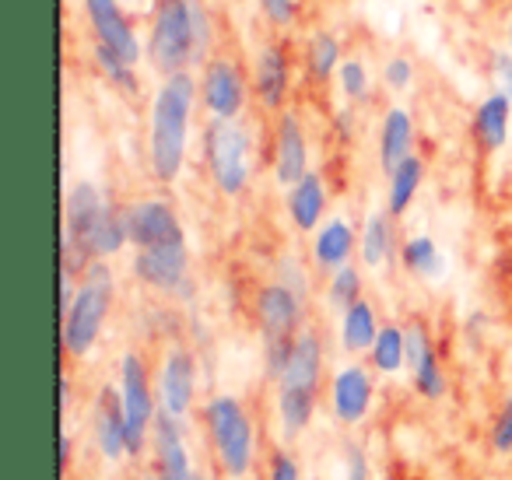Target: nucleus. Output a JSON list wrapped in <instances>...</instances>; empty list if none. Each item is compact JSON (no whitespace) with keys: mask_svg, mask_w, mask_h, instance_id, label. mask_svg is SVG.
Masks as SVG:
<instances>
[{"mask_svg":"<svg viewBox=\"0 0 512 480\" xmlns=\"http://www.w3.org/2000/svg\"><path fill=\"white\" fill-rule=\"evenodd\" d=\"M197 92L204 120H246L253 106L249 64H242L232 50H214L197 67Z\"/></svg>","mask_w":512,"mask_h":480,"instance_id":"obj_7","label":"nucleus"},{"mask_svg":"<svg viewBox=\"0 0 512 480\" xmlns=\"http://www.w3.org/2000/svg\"><path fill=\"white\" fill-rule=\"evenodd\" d=\"M92 442L106 463H123V459H130L123 400H120V389H113L109 382L99 386V393H95V400H92Z\"/></svg>","mask_w":512,"mask_h":480,"instance_id":"obj_19","label":"nucleus"},{"mask_svg":"<svg viewBox=\"0 0 512 480\" xmlns=\"http://www.w3.org/2000/svg\"><path fill=\"white\" fill-rule=\"evenodd\" d=\"M397 260H400V267L411 277H418V281H439V277L446 274V256H442L439 242L425 232L407 235V239L400 242Z\"/></svg>","mask_w":512,"mask_h":480,"instance_id":"obj_30","label":"nucleus"},{"mask_svg":"<svg viewBox=\"0 0 512 480\" xmlns=\"http://www.w3.org/2000/svg\"><path fill=\"white\" fill-rule=\"evenodd\" d=\"M344 57H348V46H344L341 32L327 29V25H313L299 43V71L306 85L327 88L341 71Z\"/></svg>","mask_w":512,"mask_h":480,"instance_id":"obj_20","label":"nucleus"},{"mask_svg":"<svg viewBox=\"0 0 512 480\" xmlns=\"http://www.w3.org/2000/svg\"><path fill=\"white\" fill-rule=\"evenodd\" d=\"M267 480H302L299 459L288 449H274L271 459H267Z\"/></svg>","mask_w":512,"mask_h":480,"instance_id":"obj_40","label":"nucleus"},{"mask_svg":"<svg viewBox=\"0 0 512 480\" xmlns=\"http://www.w3.org/2000/svg\"><path fill=\"white\" fill-rule=\"evenodd\" d=\"M400 256L397 218L390 211H369L358 225V263L365 270H383Z\"/></svg>","mask_w":512,"mask_h":480,"instance_id":"obj_25","label":"nucleus"},{"mask_svg":"<svg viewBox=\"0 0 512 480\" xmlns=\"http://www.w3.org/2000/svg\"><path fill=\"white\" fill-rule=\"evenodd\" d=\"M123 4H130V0H123Z\"/></svg>","mask_w":512,"mask_h":480,"instance_id":"obj_49","label":"nucleus"},{"mask_svg":"<svg viewBox=\"0 0 512 480\" xmlns=\"http://www.w3.org/2000/svg\"><path fill=\"white\" fill-rule=\"evenodd\" d=\"M130 480H141V477H130Z\"/></svg>","mask_w":512,"mask_h":480,"instance_id":"obj_48","label":"nucleus"},{"mask_svg":"<svg viewBox=\"0 0 512 480\" xmlns=\"http://www.w3.org/2000/svg\"><path fill=\"white\" fill-rule=\"evenodd\" d=\"M155 389L158 410L186 421L193 414V407H197V354L186 344L165 347L155 372Z\"/></svg>","mask_w":512,"mask_h":480,"instance_id":"obj_15","label":"nucleus"},{"mask_svg":"<svg viewBox=\"0 0 512 480\" xmlns=\"http://www.w3.org/2000/svg\"><path fill=\"white\" fill-rule=\"evenodd\" d=\"M344 480H372V463L365 456L362 445H348V456H344Z\"/></svg>","mask_w":512,"mask_h":480,"instance_id":"obj_41","label":"nucleus"},{"mask_svg":"<svg viewBox=\"0 0 512 480\" xmlns=\"http://www.w3.org/2000/svg\"><path fill=\"white\" fill-rule=\"evenodd\" d=\"M256 15L274 36H292L302 22V0H253Z\"/></svg>","mask_w":512,"mask_h":480,"instance_id":"obj_34","label":"nucleus"},{"mask_svg":"<svg viewBox=\"0 0 512 480\" xmlns=\"http://www.w3.org/2000/svg\"><path fill=\"white\" fill-rule=\"evenodd\" d=\"M71 456H74V442H71V435H60V463L64 466H71Z\"/></svg>","mask_w":512,"mask_h":480,"instance_id":"obj_44","label":"nucleus"},{"mask_svg":"<svg viewBox=\"0 0 512 480\" xmlns=\"http://www.w3.org/2000/svg\"><path fill=\"white\" fill-rule=\"evenodd\" d=\"M313 172V144L299 109H285L271 120V179L278 190L295 186Z\"/></svg>","mask_w":512,"mask_h":480,"instance_id":"obj_13","label":"nucleus"},{"mask_svg":"<svg viewBox=\"0 0 512 480\" xmlns=\"http://www.w3.org/2000/svg\"><path fill=\"white\" fill-rule=\"evenodd\" d=\"M74 403V386H71V375H60V414H67Z\"/></svg>","mask_w":512,"mask_h":480,"instance_id":"obj_43","label":"nucleus"},{"mask_svg":"<svg viewBox=\"0 0 512 480\" xmlns=\"http://www.w3.org/2000/svg\"><path fill=\"white\" fill-rule=\"evenodd\" d=\"M334 127H337V134H341L344 141H351V137H355V106H341V109H337Z\"/></svg>","mask_w":512,"mask_h":480,"instance_id":"obj_42","label":"nucleus"},{"mask_svg":"<svg viewBox=\"0 0 512 480\" xmlns=\"http://www.w3.org/2000/svg\"><path fill=\"white\" fill-rule=\"evenodd\" d=\"M274 410H278L281 435L299 438L316 421L320 393H313V389H274Z\"/></svg>","mask_w":512,"mask_h":480,"instance_id":"obj_29","label":"nucleus"},{"mask_svg":"<svg viewBox=\"0 0 512 480\" xmlns=\"http://www.w3.org/2000/svg\"><path fill=\"white\" fill-rule=\"evenodd\" d=\"M214 466L225 480H246L256 470V421L235 393H214L200 407Z\"/></svg>","mask_w":512,"mask_h":480,"instance_id":"obj_5","label":"nucleus"},{"mask_svg":"<svg viewBox=\"0 0 512 480\" xmlns=\"http://www.w3.org/2000/svg\"><path fill=\"white\" fill-rule=\"evenodd\" d=\"M369 358V368L376 375H386V379H393V375L407 372V340H404V323H383V330H379L376 344H372V351L365 354Z\"/></svg>","mask_w":512,"mask_h":480,"instance_id":"obj_32","label":"nucleus"},{"mask_svg":"<svg viewBox=\"0 0 512 480\" xmlns=\"http://www.w3.org/2000/svg\"><path fill=\"white\" fill-rule=\"evenodd\" d=\"M327 211H330V190L323 172L313 169L309 176H302L299 183L285 190V214L299 235H313L330 218Z\"/></svg>","mask_w":512,"mask_h":480,"instance_id":"obj_23","label":"nucleus"},{"mask_svg":"<svg viewBox=\"0 0 512 480\" xmlns=\"http://www.w3.org/2000/svg\"><path fill=\"white\" fill-rule=\"evenodd\" d=\"M470 141L481 155H498L512 141V106L495 88L470 113Z\"/></svg>","mask_w":512,"mask_h":480,"instance_id":"obj_24","label":"nucleus"},{"mask_svg":"<svg viewBox=\"0 0 512 480\" xmlns=\"http://www.w3.org/2000/svg\"><path fill=\"white\" fill-rule=\"evenodd\" d=\"M200 162L207 183L225 200H239L256 179V137L246 120H204Z\"/></svg>","mask_w":512,"mask_h":480,"instance_id":"obj_3","label":"nucleus"},{"mask_svg":"<svg viewBox=\"0 0 512 480\" xmlns=\"http://www.w3.org/2000/svg\"><path fill=\"white\" fill-rule=\"evenodd\" d=\"M144 64H148L158 78H169V74L200 67L190 0H151L148 4Z\"/></svg>","mask_w":512,"mask_h":480,"instance_id":"obj_6","label":"nucleus"},{"mask_svg":"<svg viewBox=\"0 0 512 480\" xmlns=\"http://www.w3.org/2000/svg\"><path fill=\"white\" fill-rule=\"evenodd\" d=\"M200 109L197 71H179L158 78L148 99V137H144V165L158 186H176L190 162L193 116Z\"/></svg>","mask_w":512,"mask_h":480,"instance_id":"obj_1","label":"nucleus"},{"mask_svg":"<svg viewBox=\"0 0 512 480\" xmlns=\"http://www.w3.org/2000/svg\"><path fill=\"white\" fill-rule=\"evenodd\" d=\"M425 176H428V165L421 155H411L407 162H400L397 169L386 176V200H383V211H390L393 218H404L407 211L414 207L418 200L421 186H425Z\"/></svg>","mask_w":512,"mask_h":480,"instance_id":"obj_28","label":"nucleus"},{"mask_svg":"<svg viewBox=\"0 0 512 480\" xmlns=\"http://www.w3.org/2000/svg\"><path fill=\"white\" fill-rule=\"evenodd\" d=\"M116 305V274L109 263H92L78 281L74 302L60 312V347L71 361H85L99 347Z\"/></svg>","mask_w":512,"mask_h":480,"instance_id":"obj_4","label":"nucleus"},{"mask_svg":"<svg viewBox=\"0 0 512 480\" xmlns=\"http://www.w3.org/2000/svg\"><path fill=\"white\" fill-rule=\"evenodd\" d=\"M502 43H505V50L512 53V8L505 11V18H502Z\"/></svg>","mask_w":512,"mask_h":480,"instance_id":"obj_45","label":"nucleus"},{"mask_svg":"<svg viewBox=\"0 0 512 480\" xmlns=\"http://www.w3.org/2000/svg\"><path fill=\"white\" fill-rule=\"evenodd\" d=\"M88 67H92L116 95H123V99H141V88H144L141 67L123 60L120 53L106 50V46H99V43H88Z\"/></svg>","mask_w":512,"mask_h":480,"instance_id":"obj_27","label":"nucleus"},{"mask_svg":"<svg viewBox=\"0 0 512 480\" xmlns=\"http://www.w3.org/2000/svg\"><path fill=\"white\" fill-rule=\"evenodd\" d=\"M488 74H491V85H495V92H502L505 99H509L512 106V53L505 50H491L488 53Z\"/></svg>","mask_w":512,"mask_h":480,"instance_id":"obj_37","label":"nucleus"},{"mask_svg":"<svg viewBox=\"0 0 512 480\" xmlns=\"http://www.w3.org/2000/svg\"><path fill=\"white\" fill-rule=\"evenodd\" d=\"M330 414L341 428H358L372 414L376 403V372L365 361H348L327 382Z\"/></svg>","mask_w":512,"mask_h":480,"instance_id":"obj_16","label":"nucleus"},{"mask_svg":"<svg viewBox=\"0 0 512 480\" xmlns=\"http://www.w3.org/2000/svg\"><path fill=\"white\" fill-rule=\"evenodd\" d=\"M197 480H214V477H207V473H197Z\"/></svg>","mask_w":512,"mask_h":480,"instance_id":"obj_47","label":"nucleus"},{"mask_svg":"<svg viewBox=\"0 0 512 480\" xmlns=\"http://www.w3.org/2000/svg\"><path fill=\"white\" fill-rule=\"evenodd\" d=\"M376 81L379 74L372 71V64L362 57V53H348L341 64V71H337L334 78V88L337 95L344 99V106H369L372 99H376Z\"/></svg>","mask_w":512,"mask_h":480,"instance_id":"obj_31","label":"nucleus"},{"mask_svg":"<svg viewBox=\"0 0 512 480\" xmlns=\"http://www.w3.org/2000/svg\"><path fill=\"white\" fill-rule=\"evenodd\" d=\"M274 281L288 284V288H295L299 295H306V298H309V270H306V263H302L299 256H281Z\"/></svg>","mask_w":512,"mask_h":480,"instance_id":"obj_38","label":"nucleus"},{"mask_svg":"<svg viewBox=\"0 0 512 480\" xmlns=\"http://www.w3.org/2000/svg\"><path fill=\"white\" fill-rule=\"evenodd\" d=\"M477 8L484 11H498V8H512V0H474Z\"/></svg>","mask_w":512,"mask_h":480,"instance_id":"obj_46","label":"nucleus"},{"mask_svg":"<svg viewBox=\"0 0 512 480\" xmlns=\"http://www.w3.org/2000/svg\"><path fill=\"white\" fill-rule=\"evenodd\" d=\"M309 298L281 281H267L253 295V319L264 344H288L306 326Z\"/></svg>","mask_w":512,"mask_h":480,"instance_id":"obj_12","label":"nucleus"},{"mask_svg":"<svg viewBox=\"0 0 512 480\" xmlns=\"http://www.w3.org/2000/svg\"><path fill=\"white\" fill-rule=\"evenodd\" d=\"M151 480H197L190 445H186V428L179 417L158 410L155 428H151Z\"/></svg>","mask_w":512,"mask_h":480,"instance_id":"obj_17","label":"nucleus"},{"mask_svg":"<svg viewBox=\"0 0 512 480\" xmlns=\"http://www.w3.org/2000/svg\"><path fill=\"white\" fill-rule=\"evenodd\" d=\"M411 386H414V393L428 403L446 400L449 379H446V368H442V361H439V351H432L418 368H411Z\"/></svg>","mask_w":512,"mask_h":480,"instance_id":"obj_35","label":"nucleus"},{"mask_svg":"<svg viewBox=\"0 0 512 480\" xmlns=\"http://www.w3.org/2000/svg\"><path fill=\"white\" fill-rule=\"evenodd\" d=\"M120 400H123V417H127V442H130V459L141 456L151 442V428L158 417V389H155V372H151L148 358L134 347L120 354Z\"/></svg>","mask_w":512,"mask_h":480,"instance_id":"obj_9","label":"nucleus"},{"mask_svg":"<svg viewBox=\"0 0 512 480\" xmlns=\"http://www.w3.org/2000/svg\"><path fill=\"white\" fill-rule=\"evenodd\" d=\"M323 375H327V344H323L320 326L306 323L299 337L292 340L285 372L274 382V389H313V393H320Z\"/></svg>","mask_w":512,"mask_h":480,"instance_id":"obj_18","label":"nucleus"},{"mask_svg":"<svg viewBox=\"0 0 512 480\" xmlns=\"http://www.w3.org/2000/svg\"><path fill=\"white\" fill-rule=\"evenodd\" d=\"M295 78H299V50L288 36H267L256 43L249 57V81H253V106L264 116H278L292 109Z\"/></svg>","mask_w":512,"mask_h":480,"instance_id":"obj_8","label":"nucleus"},{"mask_svg":"<svg viewBox=\"0 0 512 480\" xmlns=\"http://www.w3.org/2000/svg\"><path fill=\"white\" fill-rule=\"evenodd\" d=\"M78 8L88 25V43L106 46L137 67L144 64V36L123 0H78Z\"/></svg>","mask_w":512,"mask_h":480,"instance_id":"obj_11","label":"nucleus"},{"mask_svg":"<svg viewBox=\"0 0 512 480\" xmlns=\"http://www.w3.org/2000/svg\"><path fill=\"white\" fill-rule=\"evenodd\" d=\"M418 144V123H414V113L400 102H390L379 116V130H376V162L383 169V176H390L400 162H407Z\"/></svg>","mask_w":512,"mask_h":480,"instance_id":"obj_21","label":"nucleus"},{"mask_svg":"<svg viewBox=\"0 0 512 480\" xmlns=\"http://www.w3.org/2000/svg\"><path fill=\"white\" fill-rule=\"evenodd\" d=\"M130 277L141 288L155 291L172 302H193L197 284H193V256L190 242H172V246L134 249L130 253Z\"/></svg>","mask_w":512,"mask_h":480,"instance_id":"obj_10","label":"nucleus"},{"mask_svg":"<svg viewBox=\"0 0 512 480\" xmlns=\"http://www.w3.org/2000/svg\"><path fill=\"white\" fill-rule=\"evenodd\" d=\"M491 449L498 456H512V396L502 403V410L495 414V424H491Z\"/></svg>","mask_w":512,"mask_h":480,"instance_id":"obj_39","label":"nucleus"},{"mask_svg":"<svg viewBox=\"0 0 512 480\" xmlns=\"http://www.w3.org/2000/svg\"><path fill=\"white\" fill-rule=\"evenodd\" d=\"M60 242L85 253L92 263H109L130 249V235L123 225V204H116L99 183L78 179L64 193V221Z\"/></svg>","mask_w":512,"mask_h":480,"instance_id":"obj_2","label":"nucleus"},{"mask_svg":"<svg viewBox=\"0 0 512 480\" xmlns=\"http://www.w3.org/2000/svg\"><path fill=\"white\" fill-rule=\"evenodd\" d=\"M362 298H365V277H362V267H358V263H348V267L327 274L323 302H327L330 312H337V316H341L344 309H351V305L362 302Z\"/></svg>","mask_w":512,"mask_h":480,"instance_id":"obj_33","label":"nucleus"},{"mask_svg":"<svg viewBox=\"0 0 512 480\" xmlns=\"http://www.w3.org/2000/svg\"><path fill=\"white\" fill-rule=\"evenodd\" d=\"M123 225H127L130 235V249H155V246H172V242H190L176 204L165 197L127 200L123 204Z\"/></svg>","mask_w":512,"mask_h":480,"instance_id":"obj_14","label":"nucleus"},{"mask_svg":"<svg viewBox=\"0 0 512 480\" xmlns=\"http://www.w3.org/2000/svg\"><path fill=\"white\" fill-rule=\"evenodd\" d=\"M418 81V64L407 53H386L379 64V85L390 95H407Z\"/></svg>","mask_w":512,"mask_h":480,"instance_id":"obj_36","label":"nucleus"},{"mask_svg":"<svg viewBox=\"0 0 512 480\" xmlns=\"http://www.w3.org/2000/svg\"><path fill=\"white\" fill-rule=\"evenodd\" d=\"M309 260L320 274L348 267L358 260V228L344 214H330L313 235H309Z\"/></svg>","mask_w":512,"mask_h":480,"instance_id":"obj_22","label":"nucleus"},{"mask_svg":"<svg viewBox=\"0 0 512 480\" xmlns=\"http://www.w3.org/2000/svg\"><path fill=\"white\" fill-rule=\"evenodd\" d=\"M379 330H383V319H379V309L369 295L337 316V340H341V351L351 358H365L376 344Z\"/></svg>","mask_w":512,"mask_h":480,"instance_id":"obj_26","label":"nucleus"}]
</instances>
